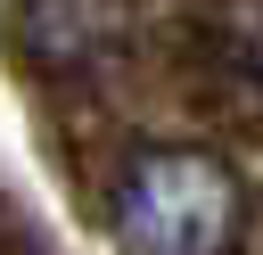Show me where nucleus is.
Masks as SVG:
<instances>
[{
  "instance_id": "f257e3e1",
  "label": "nucleus",
  "mask_w": 263,
  "mask_h": 255,
  "mask_svg": "<svg viewBox=\"0 0 263 255\" xmlns=\"http://www.w3.org/2000/svg\"><path fill=\"white\" fill-rule=\"evenodd\" d=\"M230 222H238V197L205 156H148L123 189L132 255H222Z\"/></svg>"
}]
</instances>
